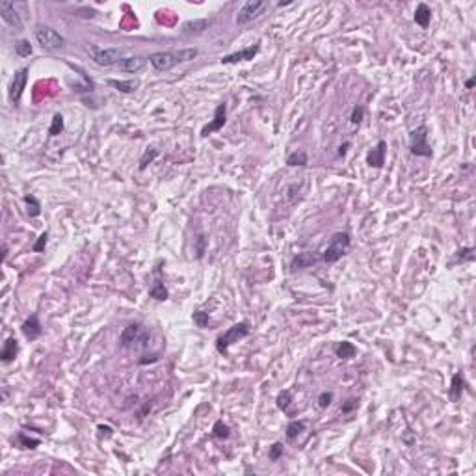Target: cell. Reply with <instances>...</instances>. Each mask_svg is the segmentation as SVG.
<instances>
[{
  "mask_svg": "<svg viewBox=\"0 0 476 476\" xmlns=\"http://www.w3.org/2000/svg\"><path fill=\"white\" fill-rule=\"evenodd\" d=\"M87 54L93 60V64L99 65V67H110V65L119 64L121 60L125 58V49H119V47H97V45H92L87 49Z\"/></svg>",
  "mask_w": 476,
  "mask_h": 476,
  "instance_id": "obj_1",
  "label": "cell"
},
{
  "mask_svg": "<svg viewBox=\"0 0 476 476\" xmlns=\"http://www.w3.org/2000/svg\"><path fill=\"white\" fill-rule=\"evenodd\" d=\"M249 324L248 322H238V324H234V325H231L227 331H223L222 335L218 337L216 339V350L220 353H227V350H229V346L231 344H234V342H238L240 339H244V337H248L249 335Z\"/></svg>",
  "mask_w": 476,
  "mask_h": 476,
  "instance_id": "obj_2",
  "label": "cell"
},
{
  "mask_svg": "<svg viewBox=\"0 0 476 476\" xmlns=\"http://www.w3.org/2000/svg\"><path fill=\"white\" fill-rule=\"evenodd\" d=\"M409 151H411L413 157L430 158L433 155L432 145L428 143V127L426 125H421V127H416L415 130H411V134H409Z\"/></svg>",
  "mask_w": 476,
  "mask_h": 476,
  "instance_id": "obj_3",
  "label": "cell"
},
{
  "mask_svg": "<svg viewBox=\"0 0 476 476\" xmlns=\"http://www.w3.org/2000/svg\"><path fill=\"white\" fill-rule=\"evenodd\" d=\"M348 248H350V234L335 233L331 236L330 246L325 248L324 255H322V260L328 262V264H333V262H337V260L341 259L342 255H346Z\"/></svg>",
  "mask_w": 476,
  "mask_h": 476,
  "instance_id": "obj_4",
  "label": "cell"
},
{
  "mask_svg": "<svg viewBox=\"0 0 476 476\" xmlns=\"http://www.w3.org/2000/svg\"><path fill=\"white\" fill-rule=\"evenodd\" d=\"M149 333L141 324H129L119 335V344L123 348L129 346H147Z\"/></svg>",
  "mask_w": 476,
  "mask_h": 476,
  "instance_id": "obj_5",
  "label": "cell"
},
{
  "mask_svg": "<svg viewBox=\"0 0 476 476\" xmlns=\"http://www.w3.org/2000/svg\"><path fill=\"white\" fill-rule=\"evenodd\" d=\"M34 36H36V41H38L39 47L45 50H60L65 47L64 36H60L56 30L49 26H38Z\"/></svg>",
  "mask_w": 476,
  "mask_h": 476,
  "instance_id": "obj_6",
  "label": "cell"
},
{
  "mask_svg": "<svg viewBox=\"0 0 476 476\" xmlns=\"http://www.w3.org/2000/svg\"><path fill=\"white\" fill-rule=\"evenodd\" d=\"M264 10H268V2H264V0H248V2L240 8V11H238L236 24L238 26H246V24H249L251 21L259 19Z\"/></svg>",
  "mask_w": 476,
  "mask_h": 476,
  "instance_id": "obj_7",
  "label": "cell"
},
{
  "mask_svg": "<svg viewBox=\"0 0 476 476\" xmlns=\"http://www.w3.org/2000/svg\"><path fill=\"white\" fill-rule=\"evenodd\" d=\"M0 15H2V21H4L13 32H22V28H24L22 19L15 11V6L11 4L10 0H2V2H0Z\"/></svg>",
  "mask_w": 476,
  "mask_h": 476,
  "instance_id": "obj_8",
  "label": "cell"
},
{
  "mask_svg": "<svg viewBox=\"0 0 476 476\" xmlns=\"http://www.w3.org/2000/svg\"><path fill=\"white\" fill-rule=\"evenodd\" d=\"M28 67H21V69L15 71V75H13V80H11V87H10V99L11 103L19 104L21 103V97H22V92H24V87H26V82H28Z\"/></svg>",
  "mask_w": 476,
  "mask_h": 476,
  "instance_id": "obj_9",
  "label": "cell"
},
{
  "mask_svg": "<svg viewBox=\"0 0 476 476\" xmlns=\"http://www.w3.org/2000/svg\"><path fill=\"white\" fill-rule=\"evenodd\" d=\"M225 121H227V104L220 103L216 106V110H214V119H212L211 123H206L205 127L201 129V136H203V138H206V136L212 134V132H216V130L223 129Z\"/></svg>",
  "mask_w": 476,
  "mask_h": 476,
  "instance_id": "obj_10",
  "label": "cell"
},
{
  "mask_svg": "<svg viewBox=\"0 0 476 476\" xmlns=\"http://www.w3.org/2000/svg\"><path fill=\"white\" fill-rule=\"evenodd\" d=\"M147 60L153 65V69L158 71V73L173 69L175 65L178 64L177 58H175V52H153Z\"/></svg>",
  "mask_w": 476,
  "mask_h": 476,
  "instance_id": "obj_11",
  "label": "cell"
},
{
  "mask_svg": "<svg viewBox=\"0 0 476 476\" xmlns=\"http://www.w3.org/2000/svg\"><path fill=\"white\" fill-rule=\"evenodd\" d=\"M385 155H387V141L385 140H379L378 143H376V147L374 149H370L367 155V164L370 166V168H383L385 164Z\"/></svg>",
  "mask_w": 476,
  "mask_h": 476,
  "instance_id": "obj_12",
  "label": "cell"
},
{
  "mask_svg": "<svg viewBox=\"0 0 476 476\" xmlns=\"http://www.w3.org/2000/svg\"><path fill=\"white\" fill-rule=\"evenodd\" d=\"M322 257L313 251H303V253H298L292 260H290V270L298 272V270H305V268H311L313 264L320 262Z\"/></svg>",
  "mask_w": 476,
  "mask_h": 476,
  "instance_id": "obj_13",
  "label": "cell"
},
{
  "mask_svg": "<svg viewBox=\"0 0 476 476\" xmlns=\"http://www.w3.org/2000/svg\"><path fill=\"white\" fill-rule=\"evenodd\" d=\"M259 50H260L259 45H251V47H248V49L238 50V52H233V54L223 56L222 64L223 65H231V64H238V62H249V60H253L255 56L259 54Z\"/></svg>",
  "mask_w": 476,
  "mask_h": 476,
  "instance_id": "obj_14",
  "label": "cell"
},
{
  "mask_svg": "<svg viewBox=\"0 0 476 476\" xmlns=\"http://www.w3.org/2000/svg\"><path fill=\"white\" fill-rule=\"evenodd\" d=\"M21 330H22V335L26 337L28 341H36V339H39L41 333H43V328H41V322H39L38 314H30V316L22 322Z\"/></svg>",
  "mask_w": 476,
  "mask_h": 476,
  "instance_id": "obj_15",
  "label": "cell"
},
{
  "mask_svg": "<svg viewBox=\"0 0 476 476\" xmlns=\"http://www.w3.org/2000/svg\"><path fill=\"white\" fill-rule=\"evenodd\" d=\"M117 67L121 73L136 75V73H140V71L145 67V58H141V56H129V58L121 60L117 64Z\"/></svg>",
  "mask_w": 476,
  "mask_h": 476,
  "instance_id": "obj_16",
  "label": "cell"
},
{
  "mask_svg": "<svg viewBox=\"0 0 476 476\" xmlns=\"http://www.w3.org/2000/svg\"><path fill=\"white\" fill-rule=\"evenodd\" d=\"M17 353H19V342H17V339L10 337V339L4 342V346H2L0 359H2L4 363H10V361H13V359H15Z\"/></svg>",
  "mask_w": 476,
  "mask_h": 476,
  "instance_id": "obj_17",
  "label": "cell"
},
{
  "mask_svg": "<svg viewBox=\"0 0 476 476\" xmlns=\"http://www.w3.org/2000/svg\"><path fill=\"white\" fill-rule=\"evenodd\" d=\"M149 296L151 298H155L157 302H166L168 300V288H166V285H164V281H162V277L158 276V272H157V279L153 281V287L149 288Z\"/></svg>",
  "mask_w": 476,
  "mask_h": 476,
  "instance_id": "obj_18",
  "label": "cell"
},
{
  "mask_svg": "<svg viewBox=\"0 0 476 476\" xmlns=\"http://www.w3.org/2000/svg\"><path fill=\"white\" fill-rule=\"evenodd\" d=\"M108 84L121 93H134L140 87V80L138 78H130V80H114V78H110Z\"/></svg>",
  "mask_w": 476,
  "mask_h": 476,
  "instance_id": "obj_19",
  "label": "cell"
},
{
  "mask_svg": "<svg viewBox=\"0 0 476 476\" xmlns=\"http://www.w3.org/2000/svg\"><path fill=\"white\" fill-rule=\"evenodd\" d=\"M463 389H465V379H463V376H461L460 372L454 374V378H452V385H450V400L452 402H458L461 398V395H463Z\"/></svg>",
  "mask_w": 476,
  "mask_h": 476,
  "instance_id": "obj_20",
  "label": "cell"
},
{
  "mask_svg": "<svg viewBox=\"0 0 476 476\" xmlns=\"http://www.w3.org/2000/svg\"><path fill=\"white\" fill-rule=\"evenodd\" d=\"M430 21H432V10L428 8V4L421 2V4L416 6V10H415V22L419 24V26L428 28Z\"/></svg>",
  "mask_w": 476,
  "mask_h": 476,
  "instance_id": "obj_21",
  "label": "cell"
},
{
  "mask_svg": "<svg viewBox=\"0 0 476 476\" xmlns=\"http://www.w3.org/2000/svg\"><path fill=\"white\" fill-rule=\"evenodd\" d=\"M333 352H335L337 357H341V359H352L357 353V348L353 346L352 342L342 341V342H337L335 348H333Z\"/></svg>",
  "mask_w": 476,
  "mask_h": 476,
  "instance_id": "obj_22",
  "label": "cell"
},
{
  "mask_svg": "<svg viewBox=\"0 0 476 476\" xmlns=\"http://www.w3.org/2000/svg\"><path fill=\"white\" fill-rule=\"evenodd\" d=\"M309 164V157L305 151H292L290 155L287 157V166H290V168H305Z\"/></svg>",
  "mask_w": 476,
  "mask_h": 476,
  "instance_id": "obj_23",
  "label": "cell"
},
{
  "mask_svg": "<svg viewBox=\"0 0 476 476\" xmlns=\"http://www.w3.org/2000/svg\"><path fill=\"white\" fill-rule=\"evenodd\" d=\"M209 26H211V21H209V19H195V21L184 22L183 30L186 34H199V32H203V30H206Z\"/></svg>",
  "mask_w": 476,
  "mask_h": 476,
  "instance_id": "obj_24",
  "label": "cell"
},
{
  "mask_svg": "<svg viewBox=\"0 0 476 476\" xmlns=\"http://www.w3.org/2000/svg\"><path fill=\"white\" fill-rule=\"evenodd\" d=\"M24 203H26V212L30 218H38L39 214H41V203L38 201V197L24 195Z\"/></svg>",
  "mask_w": 476,
  "mask_h": 476,
  "instance_id": "obj_25",
  "label": "cell"
},
{
  "mask_svg": "<svg viewBox=\"0 0 476 476\" xmlns=\"http://www.w3.org/2000/svg\"><path fill=\"white\" fill-rule=\"evenodd\" d=\"M305 426H307V424H305L303 421H290L288 422V426H287V439L288 441L296 439L298 435L305 430Z\"/></svg>",
  "mask_w": 476,
  "mask_h": 476,
  "instance_id": "obj_26",
  "label": "cell"
},
{
  "mask_svg": "<svg viewBox=\"0 0 476 476\" xmlns=\"http://www.w3.org/2000/svg\"><path fill=\"white\" fill-rule=\"evenodd\" d=\"M212 435L218 439H227L231 435V428L225 424L223 421H216L214 426H212Z\"/></svg>",
  "mask_w": 476,
  "mask_h": 476,
  "instance_id": "obj_27",
  "label": "cell"
},
{
  "mask_svg": "<svg viewBox=\"0 0 476 476\" xmlns=\"http://www.w3.org/2000/svg\"><path fill=\"white\" fill-rule=\"evenodd\" d=\"M290 402H292V393H290L288 389L281 391V393L277 395V407H279L281 411H285V413L288 411V407H290Z\"/></svg>",
  "mask_w": 476,
  "mask_h": 476,
  "instance_id": "obj_28",
  "label": "cell"
},
{
  "mask_svg": "<svg viewBox=\"0 0 476 476\" xmlns=\"http://www.w3.org/2000/svg\"><path fill=\"white\" fill-rule=\"evenodd\" d=\"M197 54H199V50H197V49H181V50H175V58H177L178 64H184V62H192V60H194Z\"/></svg>",
  "mask_w": 476,
  "mask_h": 476,
  "instance_id": "obj_29",
  "label": "cell"
},
{
  "mask_svg": "<svg viewBox=\"0 0 476 476\" xmlns=\"http://www.w3.org/2000/svg\"><path fill=\"white\" fill-rule=\"evenodd\" d=\"M15 54L21 56V58H26V56L32 54V45L26 39H19L15 41Z\"/></svg>",
  "mask_w": 476,
  "mask_h": 476,
  "instance_id": "obj_30",
  "label": "cell"
},
{
  "mask_svg": "<svg viewBox=\"0 0 476 476\" xmlns=\"http://www.w3.org/2000/svg\"><path fill=\"white\" fill-rule=\"evenodd\" d=\"M64 132V115L62 114H54L52 117V123L49 127V136H58Z\"/></svg>",
  "mask_w": 476,
  "mask_h": 476,
  "instance_id": "obj_31",
  "label": "cell"
},
{
  "mask_svg": "<svg viewBox=\"0 0 476 476\" xmlns=\"http://www.w3.org/2000/svg\"><path fill=\"white\" fill-rule=\"evenodd\" d=\"M157 157H158V149H153V147L151 149H147V151L143 153V157L140 158V169L141 171L147 168V164H151Z\"/></svg>",
  "mask_w": 476,
  "mask_h": 476,
  "instance_id": "obj_32",
  "label": "cell"
},
{
  "mask_svg": "<svg viewBox=\"0 0 476 476\" xmlns=\"http://www.w3.org/2000/svg\"><path fill=\"white\" fill-rule=\"evenodd\" d=\"M17 439H19V444H21L22 449H36V447H39V439L28 437L26 433H22V432L17 435Z\"/></svg>",
  "mask_w": 476,
  "mask_h": 476,
  "instance_id": "obj_33",
  "label": "cell"
},
{
  "mask_svg": "<svg viewBox=\"0 0 476 476\" xmlns=\"http://www.w3.org/2000/svg\"><path fill=\"white\" fill-rule=\"evenodd\" d=\"M192 318H194V322L197 324V328H206V325H209V313H203V311H195Z\"/></svg>",
  "mask_w": 476,
  "mask_h": 476,
  "instance_id": "obj_34",
  "label": "cell"
},
{
  "mask_svg": "<svg viewBox=\"0 0 476 476\" xmlns=\"http://www.w3.org/2000/svg\"><path fill=\"white\" fill-rule=\"evenodd\" d=\"M331 402H333V393H331V391H324V393L318 396V406L322 407V409L330 407Z\"/></svg>",
  "mask_w": 476,
  "mask_h": 476,
  "instance_id": "obj_35",
  "label": "cell"
},
{
  "mask_svg": "<svg viewBox=\"0 0 476 476\" xmlns=\"http://www.w3.org/2000/svg\"><path fill=\"white\" fill-rule=\"evenodd\" d=\"M281 456H283V443H274L270 452H268V458H270L272 461H277Z\"/></svg>",
  "mask_w": 476,
  "mask_h": 476,
  "instance_id": "obj_36",
  "label": "cell"
},
{
  "mask_svg": "<svg viewBox=\"0 0 476 476\" xmlns=\"http://www.w3.org/2000/svg\"><path fill=\"white\" fill-rule=\"evenodd\" d=\"M47 242H49V233L45 231V233L38 238V242L34 244V248H32V249L36 251V253H41V251H45V246H47Z\"/></svg>",
  "mask_w": 476,
  "mask_h": 476,
  "instance_id": "obj_37",
  "label": "cell"
},
{
  "mask_svg": "<svg viewBox=\"0 0 476 476\" xmlns=\"http://www.w3.org/2000/svg\"><path fill=\"white\" fill-rule=\"evenodd\" d=\"M458 260H474V248H463L458 251Z\"/></svg>",
  "mask_w": 476,
  "mask_h": 476,
  "instance_id": "obj_38",
  "label": "cell"
},
{
  "mask_svg": "<svg viewBox=\"0 0 476 476\" xmlns=\"http://www.w3.org/2000/svg\"><path fill=\"white\" fill-rule=\"evenodd\" d=\"M363 115H365L363 106H355V108L352 110V117H350V121H352L353 125H359L363 121Z\"/></svg>",
  "mask_w": 476,
  "mask_h": 476,
  "instance_id": "obj_39",
  "label": "cell"
},
{
  "mask_svg": "<svg viewBox=\"0 0 476 476\" xmlns=\"http://www.w3.org/2000/svg\"><path fill=\"white\" fill-rule=\"evenodd\" d=\"M355 407H357V398H348V400L342 404L341 411L344 413V415H348V413H352Z\"/></svg>",
  "mask_w": 476,
  "mask_h": 476,
  "instance_id": "obj_40",
  "label": "cell"
},
{
  "mask_svg": "<svg viewBox=\"0 0 476 476\" xmlns=\"http://www.w3.org/2000/svg\"><path fill=\"white\" fill-rule=\"evenodd\" d=\"M205 236L203 234H199L197 236V257H203V253H205Z\"/></svg>",
  "mask_w": 476,
  "mask_h": 476,
  "instance_id": "obj_41",
  "label": "cell"
},
{
  "mask_svg": "<svg viewBox=\"0 0 476 476\" xmlns=\"http://www.w3.org/2000/svg\"><path fill=\"white\" fill-rule=\"evenodd\" d=\"M348 147H350V141H346L344 145H341V147H339V157H344V155H346Z\"/></svg>",
  "mask_w": 476,
  "mask_h": 476,
  "instance_id": "obj_42",
  "label": "cell"
},
{
  "mask_svg": "<svg viewBox=\"0 0 476 476\" xmlns=\"http://www.w3.org/2000/svg\"><path fill=\"white\" fill-rule=\"evenodd\" d=\"M474 84H476V76H471V78H469V80L465 82V87H467V90H471V87L474 86Z\"/></svg>",
  "mask_w": 476,
  "mask_h": 476,
  "instance_id": "obj_43",
  "label": "cell"
},
{
  "mask_svg": "<svg viewBox=\"0 0 476 476\" xmlns=\"http://www.w3.org/2000/svg\"><path fill=\"white\" fill-rule=\"evenodd\" d=\"M99 430H101L103 433L106 432V435H108V437L112 435V428H110V426H103V424H101V426H99Z\"/></svg>",
  "mask_w": 476,
  "mask_h": 476,
  "instance_id": "obj_44",
  "label": "cell"
},
{
  "mask_svg": "<svg viewBox=\"0 0 476 476\" xmlns=\"http://www.w3.org/2000/svg\"><path fill=\"white\" fill-rule=\"evenodd\" d=\"M2 257H4V259L8 257V248H6V246H2Z\"/></svg>",
  "mask_w": 476,
  "mask_h": 476,
  "instance_id": "obj_45",
  "label": "cell"
}]
</instances>
